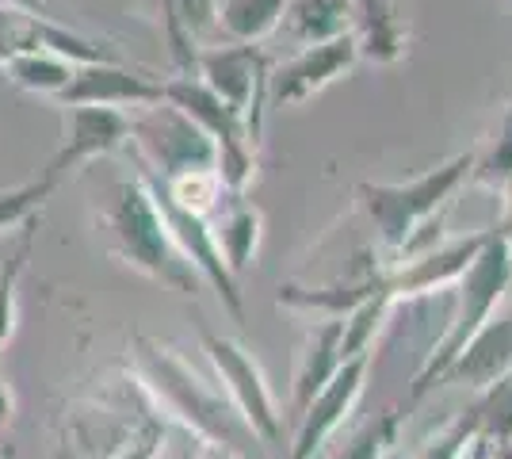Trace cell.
<instances>
[{
    "mask_svg": "<svg viewBox=\"0 0 512 459\" xmlns=\"http://www.w3.org/2000/svg\"><path fill=\"white\" fill-rule=\"evenodd\" d=\"M134 360H138V375L153 391V398L172 417H180L207 448L230 459H268V444L245 425V417L234 410V402L222 391H214L172 345L138 333Z\"/></svg>",
    "mask_w": 512,
    "mask_h": 459,
    "instance_id": "cell-1",
    "label": "cell"
},
{
    "mask_svg": "<svg viewBox=\"0 0 512 459\" xmlns=\"http://www.w3.org/2000/svg\"><path fill=\"white\" fill-rule=\"evenodd\" d=\"M100 222L111 238V253L123 264H130L134 272L150 276L157 284L180 291V295H199L203 280L195 276V268L184 261V253L169 238L150 188L138 176L119 180L111 188L104 211H100Z\"/></svg>",
    "mask_w": 512,
    "mask_h": 459,
    "instance_id": "cell-2",
    "label": "cell"
},
{
    "mask_svg": "<svg viewBox=\"0 0 512 459\" xmlns=\"http://www.w3.org/2000/svg\"><path fill=\"white\" fill-rule=\"evenodd\" d=\"M512 284V253L509 241L501 238V230H490V238L482 245V253L470 261V268L455 280V299H451V322L444 337L436 341V349L425 356L421 372L413 379V398H425L432 387H440V379L455 364V356L467 349V341L493 318L497 303L505 299Z\"/></svg>",
    "mask_w": 512,
    "mask_h": 459,
    "instance_id": "cell-3",
    "label": "cell"
},
{
    "mask_svg": "<svg viewBox=\"0 0 512 459\" xmlns=\"http://www.w3.org/2000/svg\"><path fill=\"white\" fill-rule=\"evenodd\" d=\"M474 169V153H455L451 161L428 169L425 176L409 180V184H356L363 215L371 219L379 245L398 261V253L406 249V241L417 234V226H425L432 215L448 211L451 196L459 192V184Z\"/></svg>",
    "mask_w": 512,
    "mask_h": 459,
    "instance_id": "cell-4",
    "label": "cell"
},
{
    "mask_svg": "<svg viewBox=\"0 0 512 459\" xmlns=\"http://www.w3.org/2000/svg\"><path fill=\"white\" fill-rule=\"evenodd\" d=\"M150 173L161 180L184 173H218V146L203 127H195L184 111L157 104L130 115V146Z\"/></svg>",
    "mask_w": 512,
    "mask_h": 459,
    "instance_id": "cell-5",
    "label": "cell"
},
{
    "mask_svg": "<svg viewBox=\"0 0 512 459\" xmlns=\"http://www.w3.org/2000/svg\"><path fill=\"white\" fill-rule=\"evenodd\" d=\"M130 153V150H127ZM130 161H134V169H138V180L150 188L153 203H157V215L165 222V230H169V238L176 241V249L184 253V261L195 268V276L203 280V284H211L218 291V299L222 306L234 314L237 322L245 318V299H241V287L237 280L230 276V268L222 261V249H218V238H214V226L211 219H203V215H192V211H184L176 199L165 192V184L157 180V176L130 153Z\"/></svg>",
    "mask_w": 512,
    "mask_h": 459,
    "instance_id": "cell-6",
    "label": "cell"
},
{
    "mask_svg": "<svg viewBox=\"0 0 512 459\" xmlns=\"http://www.w3.org/2000/svg\"><path fill=\"white\" fill-rule=\"evenodd\" d=\"M268 73L272 62L256 46H199L195 50V77L245 123L249 138H260L264 104H268Z\"/></svg>",
    "mask_w": 512,
    "mask_h": 459,
    "instance_id": "cell-7",
    "label": "cell"
},
{
    "mask_svg": "<svg viewBox=\"0 0 512 459\" xmlns=\"http://www.w3.org/2000/svg\"><path fill=\"white\" fill-rule=\"evenodd\" d=\"M199 341H203V352L211 356L214 372H218L222 387H226V398L234 402L237 414L245 417V425L268 448L279 444L276 398H272V387H268V379L260 372V364L253 360V352L245 349L241 341H234V337L214 333L207 326H199Z\"/></svg>",
    "mask_w": 512,
    "mask_h": 459,
    "instance_id": "cell-8",
    "label": "cell"
},
{
    "mask_svg": "<svg viewBox=\"0 0 512 459\" xmlns=\"http://www.w3.org/2000/svg\"><path fill=\"white\" fill-rule=\"evenodd\" d=\"M130 146V115L119 108H65V134L62 150L50 157L43 180H50L54 188L65 176H73L77 169L92 165L96 157H107L115 150Z\"/></svg>",
    "mask_w": 512,
    "mask_h": 459,
    "instance_id": "cell-9",
    "label": "cell"
},
{
    "mask_svg": "<svg viewBox=\"0 0 512 459\" xmlns=\"http://www.w3.org/2000/svg\"><path fill=\"white\" fill-rule=\"evenodd\" d=\"M360 46L356 35H341L333 43L302 46L291 62H283L268 73V104H299L310 100L314 92H321L325 85H333L341 73L356 66Z\"/></svg>",
    "mask_w": 512,
    "mask_h": 459,
    "instance_id": "cell-10",
    "label": "cell"
},
{
    "mask_svg": "<svg viewBox=\"0 0 512 459\" xmlns=\"http://www.w3.org/2000/svg\"><path fill=\"white\" fill-rule=\"evenodd\" d=\"M58 100L62 108H157L165 104V88L123 62H104V66L73 69V81Z\"/></svg>",
    "mask_w": 512,
    "mask_h": 459,
    "instance_id": "cell-11",
    "label": "cell"
},
{
    "mask_svg": "<svg viewBox=\"0 0 512 459\" xmlns=\"http://www.w3.org/2000/svg\"><path fill=\"white\" fill-rule=\"evenodd\" d=\"M363 379H367V356L356 360H344L337 375L329 379V387L306 406L299 414V433L291 440V452L287 459H314L325 448V440L333 437L344 425V417L352 414L356 398L363 391Z\"/></svg>",
    "mask_w": 512,
    "mask_h": 459,
    "instance_id": "cell-12",
    "label": "cell"
},
{
    "mask_svg": "<svg viewBox=\"0 0 512 459\" xmlns=\"http://www.w3.org/2000/svg\"><path fill=\"white\" fill-rule=\"evenodd\" d=\"M486 238H490V230L467 234V238L444 241V245L428 249L421 257H413V261L386 268V299L398 303V299H413V295H428V291L451 287L470 268V261L482 253Z\"/></svg>",
    "mask_w": 512,
    "mask_h": 459,
    "instance_id": "cell-13",
    "label": "cell"
},
{
    "mask_svg": "<svg viewBox=\"0 0 512 459\" xmlns=\"http://www.w3.org/2000/svg\"><path fill=\"white\" fill-rule=\"evenodd\" d=\"M375 295H386V264H367L360 253L356 272L329 287H299V284H279L276 303L291 306V310H310V314H325V318H348L356 306H363Z\"/></svg>",
    "mask_w": 512,
    "mask_h": 459,
    "instance_id": "cell-14",
    "label": "cell"
},
{
    "mask_svg": "<svg viewBox=\"0 0 512 459\" xmlns=\"http://www.w3.org/2000/svg\"><path fill=\"white\" fill-rule=\"evenodd\" d=\"M512 372V314L505 318H490L467 341V349L455 356L440 383H467L478 391L497 387L505 375Z\"/></svg>",
    "mask_w": 512,
    "mask_h": 459,
    "instance_id": "cell-15",
    "label": "cell"
},
{
    "mask_svg": "<svg viewBox=\"0 0 512 459\" xmlns=\"http://www.w3.org/2000/svg\"><path fill=\"white\" fill-rule=\"evenodd\" d=\"M341 364V318H325L318 326H310L306 341H302L299 364H295V387H291L295 417L329 387V379L337 375Z\"/></svg>",
    "mask_w": 512,
    "mask_h": 459,
    "instance_id": "cell-16",
    "label": "cell"
},
{
    "mask_svg": "<svg viewBox=\"0 0 512 459\" xmlns=\"http://www.w3.org/2000/svg\"><path fill=\"white\" fill-rule=\"evenodd\" d=\"M283 31L299 46L333 43L356 31V8L352 0H295L283 12Z\"/></svg>",
    "mask_w": 512,
    "mask_h": 459,
    "instance_id": "cell-17",
    "label": "cell"
},
{
    "mask_svg": "<svg viewBox=\"0 0 512 459\" xmlns=\"http://www.w3.org/2000/svg\"><path fill=\"white\" fill-rule=\"evenodd\" d=\"M260 211L253 203H241V196H230V207L222 222L214 226V238H218V249H222V261L230 268V276H241L256 257V245H260Z\"/></svg>",
    "mask_w": 512,
    "mask_h": 459,
    "instance_id": "cell-18",
    "label": "cell"
},
{
    "mask_svg": "<svg viewBox=\"0 0 512 459\" xmlns=\"http://www.w3.org/2000/svg\"><path fill=\"white\" fill-rule=\"evenodd\" d=\"M287 0H218V31L241 46H256L283 23Z\"/></svg>",
    "mask_w": 512,
    "mask_h": 459,
    "instance_id": "cell-19",
    "label": "cell"
},
{
    "mask_svg": "<svg viewBox=\"0 0 512 459\" xmlns=\"http://www.w3.org/2000/svg\"><path fill=\"white\" fill-rule=\"evenodd\" d=\"M0 66H4L12 85L23 92H39V96H62L73 81V69H77L50 50H16Z\"/></svg>",
    "mask_w": 512,
    "mask_h": 459,
    "instance_id": "cell-20",
    "label": "cell"
},
{
    "mask_svg": "<svg viewBox=\"0 0 512 459\" xmlns=\"http://www.w3.org/2000/svg\"><path fill=\"white\" fill-rule=\"evenodd\" d=\"M35 230H39V215L23 222L12 257L0 264V349L8 345V337H12V329H16V314H20V284H23V276H27L31 249H35Z\"/></svg>",
    "mask_w": 512,
    "mask_h": 459,
    "instance_id": "cell-21",
    "label": "cell"
},
{
    "mask_svg": "<svg viewBox=\"0 0 512 459\" xmlns=\"http://www.w3.org/2000/svg\"><path fill=\"white\" fill-rule=\"evenodd\" d=\"M470 176L482 184V188H493V192H505V184L512 180V104L501 119V127L493 131L490 146L482 153H474V169Z\"/></svg>",
    "mask_w": 512,
    "mask_h": 459,
    "instance_id": "cell-22",
    "label": "cell"
},
{
    "mask_svg": "<svg viewBox=\"0 0 512 459\" xmlns=\"http://www.w3.org/2000/svg\"><path fill=\"white\" fill-rule=\"evenodd\" d=\"M398 429H402V414L398 410H383V414H375L367 425H360L352 437L344 440L333 459H383L394 448Z\"/></svg>",
    "mask_w": 512,
    "mask_h": 459,
    "instance_id": "cell-23",
    "label": "cell"
},
{
    "mask_svg": "<svg viewBox=\"0 0 512 459\" xmlns=\"http://www.w3.org/2000/svg\"><path fill=\"white\" fill-rule=\"evenodd\" d=\"M390 299L386 295H375L363 306H356L348 318H341V360H356V356H367V345L375 337V329L383 326L386 310H390Z\"/></svg>",
    "mask_w": 512,
    "mask_h": 459,
    "instance_id": "cell-24",
    "label": "cell"
},
{
    "mask_svg": "<svg viewBox=\"0 0 512 459\" xmlns=\"http://www.w3.org/2000/svg\"><path fill=\"white\" fill-rule=\"evenodd\" d=\"M50 196H54V184L43 180V176L27 180V184L12 188V192H0V238L12 234V230H20L27 219H35L39 207H43Z\"/></svg>",
    "mask_w": 512,
    "mask_h": 459,
    "instance_id": "cell-25",
    "label": "cell"
},
{
    "mask_svg": "<svg viewBox=\"0 0 512 459\" xmlns=\"http://www.w3.org/2000/svg\"><path fill=\"white\" fill-rule=\"evenodd\" d=\"M474 433H478V410H470V417H459V421H451L444 433H436V437L421 448L417 459H459L463 448L474 440Z\"/></svg>",
    "mask_w": 512,
    "mask_h": 459,
    "instance_id": "cell-26",
    "label": "cell"
},
{
    "mask_svg": "<svg viewBox=\"0 0 512 459\" xmlns=\"http://www.w3.org/2000/svg\"><path fill=\"white\" fill-rule=\"evenodd\" d=\"M161 440H165V429H161L157 421H146V425L134 433V440L123 448V456L119 459H153L157 452H161Z\"/></svg>",
    "mask_w": 512,
    "mask_h": 459,
    "instance_id": "cell-27",
    "label": "cell"
},
{
    "mask_svg": "<svg viewBox=\"0 0 512 459\" xmlns=\"http://www.w3.org/2000/svg\"><path fill=\"white\" fill-rule=\"evenodd\" d=\"M497 230H501V238L509 241V253H512V180L505 184V222Z\"/></svg>",
    "mask_w": 512,
    "mask_h": 459,
    "instance_id": "cell-28",
    "label": "cell"
},
{
    "mask_svg": "<svg viewBox=\"0 0 512 459\" xmlns=\"http://www.w3.org/2000/svg\"><path fill=\"white\" fill-rule=\"evenodd\" d=\"M459 459H497V456H490V452H486V440L474 433V440L463 448V456H459Z\"/></svg>",
    "mask_w": 512,
    "mask_h": 459,
    "instance_id": "cell-29",
    "label": "cell"
},
{
    "mask_svg": "<svg viewBox=\"0 0 512 459\" xmlns=\"http://www.w3.org/2000/svg\"><path fill=\"white\" fill-rule=\"evenodd\" d=\"M12 417V391H8V383H4V375H0V425Z\"/></svg>",
    "mask_w": 512,
    "mask_h": 459,
    "instance_id": "cell-30",
    "label": "cell"
},
{
    "mask_svg": "<svg viewBox=\"0 0 512 459\" xmlns=\"http://www.w3.org/2000/svg\"><path fill=\"white\" fill-rule=\"evenodd\" d=\"M207 459H230V456H222V452H214V448H211V456H207Z\"/></svg>",
    "mask_w": 512,
    "mask_h": 459,
    "instance_id": "cell-31",
    "label": "cell"
},
{
    "mask_svg": "<svg viewBox=\"0 0 512 459\" xmlns=\"http://www.w3.org/2000/svg\"><path fill=\"white\" fill-rule=\"evenodd\" d=\"M352 4H356V0H352ZM390 4H394V0H390Z\"/></svg>",
    "mask_w": 512,
    "mask_h": 459,
    "instance_id": "cell-32",
    "label": "cell"
}]
</instances>
